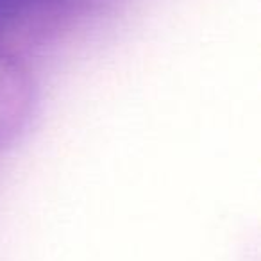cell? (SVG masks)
<instances>
[{
	"mask_svg": "<svg viewBox=\"0 0 261 261\" xmlns=\"http://www.w3.org/2000/svg\"><path fill=\"white\" fill-rule=\"evenodd\" d=\"M23 6H29V4H36V2H47V0H22Z\"/></svg>",
	"mask_w": 261,
	"mask_h": 261,
	"instance_id": "2",
	"label": "cell"
},
{
	"mask_svg": "<svg viewBox=\"0 0 261 261\" xmlns=\"http://www.w3.org/2000/svg\"><path fill=\"white\" fill-rule=\"evenodd\" d=\"M23 8L22 0H0V25L15 18Z\"/></svg>",
	"mask_w": 261,
	"mask_h": 261,
	"instance_id": "1",
	"label": "cell"
}]
</instances>
